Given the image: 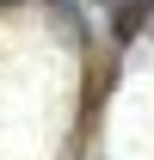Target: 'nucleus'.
<instances>
[{"label": "nucleus", "instance_id": "1", "mask_svg": "<svg viewBox=\"0 0 154 160\" xmlns=\"http://www.w3.org/2000/svg\"><path fill=\"white\" fill-rule=\"evenodd\" d=\"M105 6H111V31L117 37H136L148 25V12H154V0H105Z\"/></svg>", "mask_w": 154, "mask_h": 160}, {"label": "nucleus", "instance_id": "2", "mask_svg": "<svg viewBox=\"0 0 154 160\" xmlns=\"http://www.w3.org/2000/svg\"><path fill=\"white\" fill-rule=\"evenodd\" d=\"M0 6H6V0H0Z\"/></svg>", "mask_w": 154, "mask_h": 160}]
</instances>
